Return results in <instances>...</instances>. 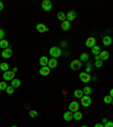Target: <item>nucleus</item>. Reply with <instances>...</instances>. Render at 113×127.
I'll list each match as a JSON object with an SVG mask.
<instances>
[{
  "instance_id": "obj_16",
  "label": "nucleus",
  "mask_w": 113,
  "mask_h": 127,
  "mask_svg": "<svg viewBox=\"0 0 113 127\" xmlns=\"http://www.w3.org/2000/svg\"><path fill=\"white\" fill-rule=\"evenodd\" d=\"M21 84H22V82H21V79H18V78H14V79H11L10 81V86H13L14 89L19 87L21 86Z\"/></svg>"
},
{
  "instance_id": "obj_6",
  "label": "nucleus",
  "mask_w": 113,
  "mask_h": 127,
  "mask_svg": "<svg viewBox=\"0 0 113 127\" xmlns=\"http://www.w3.org/2000/svg\"><path fill=\"white\" fill-rule=\"evenodd\" d=\"M2 77H3V79H5L6 82L11 81V79L15 78V73H14L13 70H7V71H5V73H3Z\"/></svg>"
},
{
  "instance_id": "obj_22",
  "label": "nucleus",
  "mask_w": 113,
  "mask_h": 127,
  "mask_svg": "<svg viewBox=\"0 0 113 127\" xmlns=\"http://www.w3.org/2000/svg\"><path fill=\"white\" fill-rule=\"evenodd\" d=\"M74 95H75V98L77 99H82L83 98V95H84V93H83L82 90H79V89H77V90L74 91Z\"/></svg>"
},
{
  "instance_id": "obj_19",
  "label": "nucleus",
  "mask_w": 113,
  "mask_h": 127,
  "mask_svg": "<svg viewBox=\"0 0 113 127\" xmlns=\"http://www.w3.org/2000/svg\"><path fill=\"white\" fill-rule=\"evenodd\" d=\"M47 63H49V58H47L46 56H43V57L40 58V65H41V67L47 66Z\"/></svg>"
},
{
  "instance_id": "obj_34",
  "label": "nucleus",
  "mask_w": 113,
  "mask_h": 127,
  "mask_svg": "<svg viewBox=\"0 0 113 127\" xmlns=\"http://www.w3.org/2000/svg\"><path fill=\"white\" fill-rule=\"evenodd\" d=\"M5 35H6L5 31H3L2 29H0V40H3V37H5Z\"/></svg>"
},
{
  "instance_id": "obj_4",
  "label": "nucleus",
  "mask_w": 113,
  "mask_h": 127,
  "mask_svg": "<svg viewBox=\"0 0 113 127\" xmlns=\"http://www.w3.org/2000/svg\"><path fill=\"white\" fill-rule=\"evenodd\" d=\"M70 68L72 70H79V69L82 68V61L79 60V59H75L70 63Z\"/></svg>"
},
{
  "instance_id": "obj_40",
  "label": "nucleus",
  "mask_w": 113,
  "mask_h": 127,
  "mask_svg": "<svg viewBox=\"0 0 113 127\" xmlns=\"http://www.w3.org/2000/svg\"><path fill=\"white\" fill-rule=\"evenodd\" d=\"M17 70H18V68H17V67H14V68H13V71H14V73H17Z\"/></svg>"
},
{
  "instance_id": "obj_5",
  "label": "nucleus",
  "mask_w": 113,
  "mask_h": 127,
  "mask_svg": "<svg viewBox=\"0 0 113 127\" xmlns=\"http://www.w3.org/2000/svg\"><path fill=\"white\" fill-rule=\"evenodd\" d=\"M79 79L82 81L83 83H88V82H90V79H92V76H90L88 73H80L79 74Z\"/></svg>"
},
{
  "instance_id": "obj_10",
  "label": "nucleus",
  "mask_w": 113,
  "mask_h": 127,
  "mask_svg": "<svg viewBox=\"0 0 113 127\" xmlns=\"http://www.w3.org/2000/svg\"><path fill=\"white\" fill-rule=\"evenodd\" d=\"M36 31L40 32V33H45V32L49 31V27H47L45 24H43V23H39L36 25Z\"/></svg>"
},
{
  "instance_id": "obj_21",
  "label": "nucleus",
  "mask_w": 113,
  "mask_h": 127,
  "mask_svg": "<svg viewBox=\"0 0 113 127\" xmlns=\"http://www.w3.org/2000/svg\"><path fill=\"white\" fill-rule=\"evenodd\" d=\"M90 50H92V53L94 56L100 55V52L102 51V50H101V47H100V45H94L93 48H90Z\"/></svg>"
},
{
  "instance_id": "obj_45",
  "label": "nucleus",
  "mask_w": 113,
  "mask_h": 127,
  "mask_svg": "<svg viewBox=\"0 0 113 127\" xmlns=\"http://www.w3.org/2000/svg\"><path fill=\"white\" fill-rule=\"evenodd\" d=\"M0 64H1V61H0Z\"/></svg>"
},
{
  "instance_id": "obj_43",
  "label": "nucleus",
  "mask_w": 113,
  "mask_h": 127,
  "mask_svg": "<svg viewBox=\"0 0 113 127\" xmlns=\"http://www.w3.org/2000/svg\"><path fill=\"white\" fill-rule=\"evenodd\" d=\"M80 127H88V126H86V125H83V126H80Z\"/></svg>"
},
{
  "instance_id": "obj_17",
  "label": "nucleus",
  "mask_w": 113,
  "mask_h": 127,
  "mask_svg": "<svg viewBox=\"0 0 113 127\" xmlns=\"http://www.w3.org/2000/svg\"><path fill=\"white\" fill-rule=\"evenodd\" d=\"M103 45H105V47H109V45H111V43H112V37L109 36V35H106V36H103Z\"/></svg>"
},
{
  "instance_id": "obj_13",
  "label": "nucleus",
  "mask_w": 113,
  "mask_h": 127,
  "mask_svg": "<svg viewBox=\"0 0 113 127\" xmlns=\"http://www.w3.org/2000/svg\"><path fill=\"white\" fill-rule=\"evenodd\" d=\"M63 119L66 120V122H71L72 119H74V112H71V111H66L65 114H63Z\"/></svg>"
},
{
  "instance_id": "obj_25",
  "label": "nucleus",
  "mask_w": 113,
  "mask_h": 127,
  "mask_svg": "<svg viewBox=\"0 0 113 127\" xmlns=\"http://www.w3.org/2000/svg\"><path fill=\"white\" fill-rule=\"evenodd\" d=\"M0 70H2L3 73L7 70H9V64L7 63H1L0 64Z\"/></svg>"
},
{
  "instance_id": "obj_23",
  "label": "nucleus",
  "mask_w": 113,
  "mask_h": 127,
  "mask_svg": "<svg viewBox=\"0 0 113 127\" xmlns=\"http://www.w3.org/2000/svg\"><path fill=\"white\" fill-rule=\"evenodd\" d=\"M74 119H75V120H77V122L82 120V119H83V114L79 110L76 111V112H74Z\"/></svg>"
},
{
  "instance_id": "obj_18",
  "label": "nucleus",
  "mask_w": 113,
  "mask_h": 127,
  "mask_svg": "<svg viewBox=\"0 0 113 127\" xmlns=\"http://www.w3.org/2000/svg\"><path fill=\"white\" fill-rule=\"evenodd\" d=\"M79 60L82 61V63H86V61H90V55L87 52H83L79 57Z\"/></svg>"
},
{
  "instance_id": "obj_24",
  "label": "nucleus",
  "mask_w": 113,
  "mask_h": 127,
  "mask_svg": "<svg viewBox=\"0 0 113 127\" xmlns=\"http://www.w3.org/2000/svg\"><path fill=\"white\" fill-rule=\"evenodd\" d=\"M0 48H2V49H7V48H9V42H8L6 39L0 40Z\"/></svg>"
},
{
  "instance_id": "obj_3",
  "label": "nucleus",
  "mask_w": 113,
  "mask_h": 127,
  "mask_svg": "<svg viewBox=\"0 0 113 127\" xmlns=\"http://www.w3.org/2000/svg\"><path fill=\"white\" fill-rule=\"evenodd\" d=\"M41 7L43 8V10L50 11L51 9H52V7H53L52 1H50V0H43L42 3H41Z\"/></svg>"
},
{
  "instance_id": "obj_29",
  "label": "nucleus",
  "mask_w": 113,
  "mask_h": 127,
  "mask_svg": "<svg viewBox=\"0 0 113 127\" xmlns=\"http://www.w3.org/2000/svg\"><path fill=\"white\" fill-rule=\"evenodd\" d=\"M92 67H93V64L90 63V61H88V64L86 65V70H85V73H88V74H90V70H92Z\"/></svg>"
},
{
  "instance_id": "obj_30",
  "label": "nucleus",
  "mask_w": 113,
  "mask_h": 127,
  "mask_svg": "<svg viewBox=\"0 0 113 127\" xmlns=\"http://www.w3.org/2000/svg\"><path fill=\"white\" fill-rule=\"evenodd\" d=\"M94 66L96 67V68H101V67L103 66V61H102V60H100V59H98V60H95Z\"/></svg>"
},
{
  "instance_id": "obj_41",
  "label": "nucleus",
  "mask_w": 113,
  "mask_h": 127,
  "mask_svg": "<svg viewBox=\"0 0 113 127\" xmlns=\"http://www.w3.org/2000/svg\"><path fill=\"white\" fill-rule=\"evenodd\" d=\"M94 58H95V60H98V59H100V58H98V55L94 56Z\"/></svg>"
},
{
  "instance_id": "obj_8",
  "label": "nucleus",
  "mask_w": 113,
  "mask_h": 127,
  "mask_svg": "<svg viewBox=\"0 0 113 127\" xmlns=\"http://www.w3.org/2000/svg\"><path fill=\"white\" fill-rule=\"evenodd\" d=\"M79 110V103L77 101H71L69 103V111L71 112H76V111Z\"/></svg>"
},
{
  "instance_id": "obj_33",
  "label": "nucleus",
  "mask_w": 113,
  "mask_h": 127,
  "mask_svg": "<svg viewBox=\"0 0 113 127\" xmlns=\"http://www.w3.org/2000/svg\"><path fill=\"white\" fill-rule=\"evenodd\" d=\"M37 115H39V114H37V111H35V110H31V111H29V116H31L32 118H36Z\"/></svg>"
},
{
  "instance_id": "obj_1",
  "label": "nucleus",
  "mask_w": 113,
  "mask_h": 127,
  "mask_svg": "<svg viewBox=\"0 0 113 127\" xmlns=\"http://www.w3.org/2000/svg\"><path fill=\"white\" fill-rule=\"evenodd\" d=\"M49 53L51 55V57H52V58L57 59V58H59V57H61L62 51H61V48L60 47H52V48H50Z\"/></svg>"
},
{
  "instance_id": "obj_28",
  "label": "nucleus",
  "mask_w": 113,
  "mask_h": 127,
  "mask_svg": "<svg viewBox=\"0 0 113 127\" xmlns=\"http://www.w3.org/2000/svg\"><path fill=\"white\" fill-rule=\"evenodd\" d=\"M103 101H104V103H108V104H111V103L113 102V101H112V96H110V95H105V96H104V99H103Z\"/></svg>"
},
{
  "instance_id": "obj_35",
  "label": "nucleus",
  "mask_w": 113,
  "mask_h": 127,
  "mask_svg": "<svg viewBox=\"0 0 113 127\" xmlns=\"http://www.w3.org/2000/svg\"><path fill=\"white\" fill-rule=\"evenodd\" d=\"M103 127H113V123L112 122H108L103 125Z\"/></svg>"
},
{
  "instance_id": "obj_46",
  "label": "nucleus",
  "mask_w": 113,
  "mask_h": 127,
  "mask_svg": "<svg viewBox=\"0 0 113 127\" xmlns=\"http://www.w3.org/2000/svg\"><path fill=\"white\" fill-rule=\"evenodd\" d=\"M0 93H1V91H0Z\"/></svg>"
},
{
  "instance_id": "obj_38",
  "label": "nucleus",
  "mask_w": 113,
  "mask_h": 127,
  "mask_svg": "<svg viewBox=\"0 0 113 127\" xmlns=\"http://www.w3.org/2000/svg\"><path fill=\"white\" fill-rule=\"evenodd\" d=\"M94 127H103V124L102 123H97V124H95Z\"/></svg>"
},
{
  "instance_id": "obj_26",
  "label": "nucleus",
  "mask_w": 113,
  "mask_h": 127,
  "mask_svg": "<svg viewBox=\"0 0 113 127\" xmlns=\"http://www.w3.org/2000/svg\"><path fill=\"white\" fill-rule=\"evenodd\" d=\"M82 91H83V93H84V95H90V93H92V87L90 86H85Z\"/></svg>"
},
{
  "instance_id": "obj_12",
  "label": "nucleus",
  "mask_w": 113,
  "mask_h": 127,
  "mask_svg": "<svg viewBox=\"0 0 113 127\" xmlns=\"http://www.w3.org/2000/svg\"><path fill=\"white\" fill-rule=\"evenodd\" d=\"M47 67L50 69H53V68H57L58 67V60L55 58H51L49 59V63H47Z\"/></svg>"
},
{
  "instance_id": "obj_36",
  "label": "nucleus",
  "mask_w": 113,
  "mask_h": 127,
  "mask_svg": "<svg viewBox=\"0 0 113 127\" xmlns=\"http://www.w3.org/2000/svg\"><path fill=\"white\" fill-rule=\"evenodd\" d=\"M3 8H5V5H3L2 1H0V10H2Z\"/></svg>"
},
{
  "instance_id": "obj_32",
  "label": "nucleus",
  "mask_w": 113,
  "mask_h": 127,
  "mask_svg": "<svg viewBox=\"0 0 113 127\" xmlns=\"http://www.w3.org/2000/svg\"><path fill=\"white\" fill-rule=\"evenodd\" d=\"M7 83L6 82H0V91H5L7 89Z\"/></svg>"
},
{
  "instance_id": "obj_9",
  "label": "nucleus",
  "mask_w": 113,
  "mask_h": 127,
  "mask_svg": "<svg viewBox=\"0 0 113 127\" xmlns=\"http://www.w3.org/2000/svg\"><path fill=\"white\" fill-rule=\"evenodd\" d=\"M11 56H13V50H11L10 48H7V49H3L2 52H1V57L5 59H8L10 58Z\"/></svg>"
},
{
  "instance_id": "obj_37",
  "label": "nucleus",
  "mask_w": 113,
  "mask_h": 127,
  "mask_svg": "<svg viewBox=\"0 0 113 127\" xmlns=\"http://www.w3.org/2000/svg\"><path fill=\"white\" fill-rule=\"evenodd\" d=\"M108 122H109L108 118H102V124H103V125L105 124V123H108Z\"/></svg>"
},
{
  "instance_id": "obj_42",
  "label": "nucleus",
  "mask_w": 113,
  "mask_h": 127,
  "mask_svg": "<svg viewBox=\"0 0 113 127\" xmlns=\"http://www.w3.org/2000/svg\"><path fill=\"white\" fill-rule=\"evenodd\" d=\"M109 95H110V96H112V95H113V90H110V94H109Z\"/></svg>"
},
{
  "instance_id": "obj_15",
  "label": "nucleus",
  "mask_w": 113,
  "mask_h": 127,
  "mask_svg": "<svg viewBox=\"0 0 113 127\" xmlns=\"http://www.w3.org/2000/svg\"><path fill=\"white\" fill-rule=\"evenodd\" d=\"M98 58L102 61L108 60V59L110 58V53H109V51H101L100 55H98Z\"/></svg>"
},
{
  "instance_id": "obj_31",
  "label": "nucleus",
  "mask_w": 113,
  "mask_h": 127,
  "mask_svg": "<svg viewBox=\"0 0 113 127\" xmlns=\"http://www.w3.org/2000/svg\"><path fill=\"white\" fill-rule=\"evenodd\" d=\"M6 92H7V94H13L14 91H15V89H14L13 86H7V89H6Z\"/></svg>"
},
{
  "instance_id": "obj_44",
  "label": "nucleus",
  "mask_w": 113,
  "mask_h": 127,
  "mask_svg": "<svg viewBox=\"0 0 113 127\" xmlns=\"http://www.w3.org/2000/svg\"><path fill=\"white\" fill-rule=\"evenodd\" d=\"M11 127H17V126H16V125H14V126H11Z\"/></svg>"
},
{
  "instance_id": "obj_27",
  "label": "nucleus",
  "mask_w": 113,
  "mask_h": 127,
  "mask_svg": "<svg viewBox=\"0 0 113 127\" xmlns=\"http://www.w3.org/2000/svg\"><path fill=\"white\" fill-rule=\"evenodd\" d=\"M57 17H58V19H59V21H61V22L66 21V14L62 13V11H59L58 15H57Z\"/></svg>"
},
{
  "instance_id": "obj_11",
  "label": "nucleus",
  "mask_w": 113,
  "mask_h": 127,
  "mask_svg": "<svg viewBox=\"0 0 113 127\" xmlns=\"http://www.w3.org/2000/svg\"><path fill=\"white\" fill-rule=\"evenodd\" d=\"M85 45H86L87 48H93L94 45H96V39L95 37H88V39L86 40V42H85Z\"/></svg>"
},
{
  "instance_id": "obj_20",
  "label": "nucleus",
  "mask_w": 113,
  "mask_h": 127,
  "mask_svg": "<svg viewBox=\"0 0 113 127\" xmlns=\"http://www.w3.org/2000/svg\"><path fill=\"white\" fill-rule=\"evenodd\" d=\"M61 29L63 31H69L70 30V22H68V21L61 22Z\"/></svg>"
},
{
  "instance_id": "obj_14",
  "label": "nucleus",
  "mask_w": 113,
  "mask_h": 127,
  "mask_svg": "<svg viewBox=\"0 0 113 127\" xmlns=\"http://www.w3.org/2000/svg\"><path fill=\"white\" fill-rule=\"evenodd\" d=\"M50 71H51V69L49 68L47 66H44V67H41V69H40V75L41 76H47V75L50 74Z\"/></svg>"
},
{
  "instance_id": "obj_7",
  "label": "nucleus",
  "mask_w": 113,
  "mask_h": 127,
  "mask_svg": "<svg viewBox=\"0 0 113 127\" xmlns=\"http://www.w3.org/2000/svg\"><path fill=\"white\" fill-rule=\"evenodd\" d=\"M76 17H77V14H76V11L75 10H69L68 13L66 14V21H68V22H72V21H75L76 19Z\"/></svg>"
},
{
  "instance_id": "obj_2",
  "label": "nucleus",
  "mask_w": 113,
  "mask_h": 127,
  "mask_svg": "<svg viewBox=\"0 0 113 127\" xmlns=\"http://www.w3.org/2000/svg\"><path fill=\"white\" fill-rule=\"evenodd\" d=\"M80 104L85 108L87 107H90L92 104V98H90V95H83V98L80 99Z\"/></svg>"
},
{
  "instance_id": "obj_39",
  "label": "nucleus",
  "mask_w": 113,
  "mask_h": 127,
  "mask_svg": "<svg viewBox=\"0 0 113 127\" xmlns=\"http://www.w3.org/2000/svg\"><path fill=\"white\" fill-rule=\"evenodd\" d=\"M66 45H67L66 41H62V42H61V47H66Z\"/></svg>"
}]
</instances>
